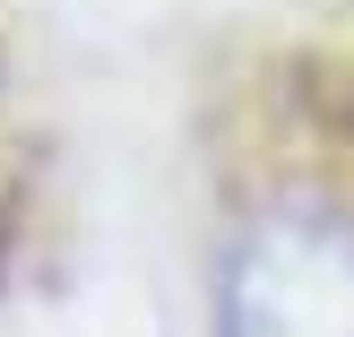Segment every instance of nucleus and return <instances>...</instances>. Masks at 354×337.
I'll list each match as a JSON object with an SVG mask.
<instances>
[{"label": "nucleus", "mask_w": 354, "mask_h": 337, "mask_svg": "<svg viewBox=\"0 0 354 337\" xmlns=\"http://www.w3.org/2000/svg\"><path fill=\"white\" fill-rule=\"evenodd\" d=\"M225 337H354V234L268 225L234 259Z\"/></svg>", "instance_id": "f257e3e1"}]
</instances>
